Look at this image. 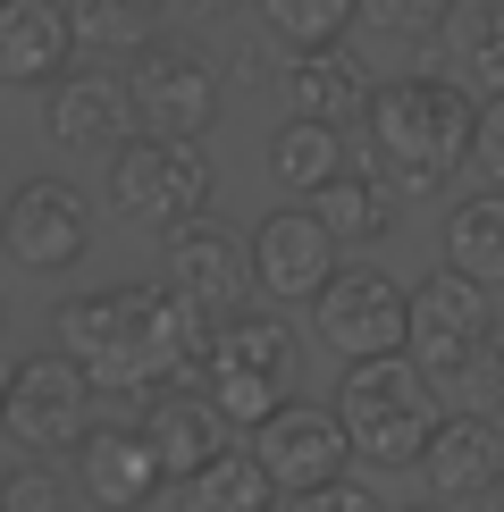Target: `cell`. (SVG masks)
I'll return each instance as SVG.
<instances>
[{
    "instance_id": "6da1fadb",
    "label": "cell",
    "mask_w": 504,
    "mask_h": 512,
    "mask_svg": "<svg viewBox=\"0 0 504 512\" xmlns=\"http://www.w3.org/2000/svg\"><path fill=\"white\" fill-rule=\"evenodd\" d=\"M51 336L59 353L84 361L101 395H177V387H202V361L219 345V319H202L168 277L152 286H93V294H68L51 311Z\"/></svg>"
},
{
    "instance_id": "7a4b0ae2",
    "label": "cell",
    "mask_w": 504,
    "mask_h": 512,
    "mask_svg": "<svg viewBox=\"0 0 504 512\" xmlns=\"http://www.w3.org/2000/svg\"><path fill=\"white\" fill-rule=\"evenodd\" d=\"M362 143L395 194H446L462 160H479V110L454 76H387L362 110Z\"/></svg>"
},
{
    "instance_id": "3957f363",
    "label": "cell",
    "mask_w": 504,
    "mask_h": 512,
    "mask_svg": "<svg viewBox=\"0 0 504 512\" xmlns=\"http://www.w3.org/2000/svg\"><path fill=\"white\" fill-rule=\"evenodd\" d=\"M294 387H303V336L278 311H236L219 328V345H210V361H202V403L227 429L261 437L294 403Z\"/></svg>"
},
{
    "instance_id": "277c9868",
    "label": "cell",
    "mask_w": 504,
    "mask_h": 512,
    "mask_svg": "<svg viewBox=\"0 0 504 512\" xmlns=\"http://www.w3.org/2000/svg\"><path fill=\"white\" fill-rule=\"evenodd\" d=\"M336 412L353 429V454H370L378 471H404V462L429 454V437L446 429L437 412V387L420 378L412 353H387V361H353L336 378Z\"/></svg>"
},
{
    "instance_id": "5b68a950",
    "label": "cell",
    "mask_w": 504,
    "mask_h": 512,
    "mask_svg": "<svg viewBox=\"0 0 504 512\" xmlns=\"http://www.w3.org/2000/svg\"><path fill=\"white\" fill-rule=\"evenodd\" d=\"M496 345H504V328H496V303H488L479 277L429 269L412 286V361L437 395H462L471 378H488Z\"/></svg>"
},
{
    "instance_id": "8992f818",
    "label": "cell",
    "mask_w": 504,
    "mask_h": 512,
    "mask_svg": "<svg viewBox=\"0 0 504 512\" xmlns=\"http://www.w3.org/2000/svg\"><path fill=\"white\" fill-rule=\"evenodd\" d=\"M93 378H84V361L76 353H26L9 370V387H0V429H9V445L26 462H42V454H68V445H84L101 429L93 420Z\"/></svg>"
},
{
    "instance_id": "52a82bcc",
    "label": "cell",
    "mask_w": 504,
    "mask_h": 512,
    "mask_svg": "<svg viewBox=\"0 0 504 512\" xmlns=\"http://www.w3.org/2000/svg\"><path fill=\"white\" fill-rule=\"evenodd\" d=\"M210 152L202 143H168V135H135L110 160V202L126 227H152V236H177L210 210Z\"/></svg>"
},
{
    "instance_id": "ba28073f",
    "label": "cell",
    "mask_w": 504,
    "mask_h": 512,
    "mask_svg": "<svg viewBox=\"0 0 504 512\" xmlns=\"http://www.w3.org/2000/svg\"><path fill=\"white\" fill-rule=\"evenodd\" d=\"M336 227L320 219V202H278L261 227H252V294L269 303H311L336 286Z\"/></svg>"
},
{
    "instance_id": "9c48e42d",
    "label": "cell",
    "mask_w": 504,
    "mask_h": 512,
    "mask_svg": "<svg viewBox=\"0 0 504 512\" xmlns=\"http://www.w3.org/2000/svg\"><path fill=\"white\" fill-rule=\"evenodd\" d=\"M311 328H320V345L345 361H387V353H412V294L395 286L387 269H345L336 286L320 294V311H311Z\"/></svg>"
},
{
    "instance_id": "30bf717a",
    "label": "cell",
    "mask_w": 504,
    "mask_h": 512,
    "mask_svg": "<svg viewBox=\"0 0 504 512\" xmlns=\"http://www.w3.org/2000/svg\"><path fill=\"white\" fill-rule=\"evenodd\" d=\"M0 252L26 277L76 269L84 252H93V202H84L68 177H26L9 194V219H0Z\"/></svg>"
},
{
    "instance_id": "8fae6325",
    "label": "cell",
    "mask_w": 504,
    "mask_h": 512,
    "mask_svg": "<svg viewBox=\"0 0 504 512\" xmlns=\"http://www.w3.org/2000/svg\"><path fill=\"white\" fill-rule=\"evenodd\" d=\"M126 93H135V126L143 135H168V143H194L210 118H219V68L185 42H152L135 51L126 68Z\"/></svg>"
},
{
    "instance_id": "7c38bea8",
    "label": "cell",
    "mask_w": 504,
    "mask_h": 512,
    "mask_svg": "<svg viewBox=\"0 0 504 512\" xmlns=\"http://www.w3.org/2000/svg\"><path fill=\"white\" fill-rule=\"evenodd\" d=\"M160 277L185 294L202 319H236L244 311V294H252V236H236V227L219 219V210H202L194 227H177L160 252Z\"/></svg>"
},
{
    "instance_id": "4fadbf2b",
    "label": "cell",
    "mask_w": 504,
    "mask_h": 512,
    "mask_svg": "<svg viewBox=\"0 0 504 512\" xmlns=\"http://www.w3.org/2000/svg\"><path fill=\"white\" fill-rule=\"evenodd\" d=\"M252 454L269 462V479H278L286 496H311V487L353 479V429H345V412H336V403H311V395H294L286 412L252 437Z\"/></svg>"
},
{
    "instance_id": "5bb4252c",
    "label": "cell",
    "mask_w": 504,
    "mask_h": 512,
    "mask_svg": "<svg viewBox=\"0 0 504 512\" xmlns=\"http://www.w3.org/2000/svg\"><path fill=\"white\" fill-rule=\"evenodd\" d=\"M76 487L93 512H152L168 487V462L143 420H101L93 437L76 445Z\"/></svg>"
},
{
    "instance_id": "9a60e30c",
    "label": "cell",
    "mask_w": 504,
    "mask_h": 512,
    "mask_svg": "<svg viewBox=\"0 0 504 512\" xmlns=\"http://www.w3.org/2000/svg\"><path fill=\"white\" fill-rule=\"evenodd\" d=\"M42 126H51V143L68 160H118L126 152V126H135V93H126V76H110V68L59 76Z\"/></svg>"
},
{
    "instance_id": "2e32d148",
    "label": "cell",
    "mask_w": 504,
    "mask_h": 512,
    "mask_svg": "<svg viewBox=\"0 0 504 512\" xmlns=\"http://www.w3.org/2000/svg\"><path fill=\"white\" fill-rule=\"evenodd\" d=\"M420 479H429L437 504H488L504 487V420L496 412H446V429L420 454Z\"/></svg>"
},
{
    "instance_id": "e0dca14e",
    "label": "cell",
    "mask_w": 504,
    "mask_h": 512,
    "mask_svg": "<svg viewBox=\"0 0 504 512\" xmlns=\"http://www.w3.org/2000/svg\"><path fill=\"white\" fill-rule=\"evenodd\" d=\"M76 42L84 34L59 0H0V84H51Z\"/></svg>"
},
{
    "instance_id": "ac0fdd59",
    "label": "cell",
    "mask_w": 504,
    "mask_h": 512,
    "mask_svg": "<svg viewBox=\"0 0 504 512\" xmlns=\"http://www.w3.org/2000/svg\"><path fill=\"white\" fill-rule=\"evenodd\" d=\"M143 429H152V445H160V462H168V479H177V487L236 454V437H227V420L202 403V387H177V395L143 403Z\"/></svg>"
},
{
    "instance_id": "d6986e66",
    "label": "cell",
    "mask_w": 504,
    "mask_h": 512,
    "mask_svg": "<svg viewBox=\"0 0 504 512\" xmlns=\"http://www.w3.org/2000/svg\"><path fill=\"white\" fill-rule=\"evenodd\" d=\"M286 84V101H294V118H320V126H345V118H362L370 110V68L353 51H303V59H286L278 68Z\"/></svg>"
},
{
    "instance_id": "ffe728a7",
    "label": "cell",
    "mask_w": 504,
    "mask_h": 512,
    "mask_svg": "<svg viewBox=\"0 0 504 512\" xmlns=\"http://www.w3.org/2000/svg\"><path fill=\"white\" fill-rule=\"evenodd\" d=\"M446 59H454V84L479 110L504 101V0H462L454 26H446Z\"/></svg>"
},
{
    "instance_id": "44dd1931",
    "label": "cell",
    "mask_w": 504,
    "mask_h": 512,
    "mask_svg": "<svg viewBox=\"0 0 504 512\" xmlns=\"http://www.w3.org/2000/svg\"><path fill=\"white\" fill-rule=\"evenodd\" d=\"M278 496H286V487L269 479V462L236 445L227 462H210L202 479L177 487V512H278Z\"/></svg>"
},
{
    "instance_id": "7402d4cb",
    "label": "cell",
    "mask_w": 504,
    "mask_h": 512,
    "mask_svg": "<svg viewBox=\"0 0 504 512\" xmlns=\"http://www.w3.org/2000/svg\"><path fill=\"white\" fill-rule=\"evenodd\" d=\"M269 168H278V185H286V194H311V202H320V194H328L336 177H345L353 160H345V135H336V126L294 118L286 135L269 143Z\"/></svg>"
},
{
    "instance_id": "603a6c76",
    "label": "cell",
    "mask_w": 504,
    "mask_h": 512,
    "mask_svg": "<svg viewBox=\"0 0 504 512\" xmlns=\"http://www.w3.org/2000/svg\"><path fill=\"white\" fill-rule=\"evenodd\" d=\"M320 219L336 227V244H387L395 236V185L378 168H345L320 194Z\"/></svg>"
},
{
    "instance_id": "cb8c5ba5",
    "label": "cell",
    "mask_w": 504,
    "mask_h": 512,
    "mask_svg": "<svg viewBox=\"0 0 504 512\" xmlns=\"http://www.w3.org/2000/svg\"><path fill=\"white\" fill-rule=\"evenodd\" d=\"M446 269L504 286V194H471L446 210Z\"/></svg>"
},
{
    "instance_id": "d4e9b609",
    "label": "cell",
    "mask_w": 504,
    "mask_h": 512,
    "mask_svg": "<svg viewBox=\"0 0 504 512\" xmlns=\"http://www.w3.org/2000/svg\"><path fill=\"white\" fill-rule=\"evenodd\" d=\"M252 9H261L269 42L303 59V51H345V26L362 17V0H252Z\"/></svg>"
},
{
    "instance_id": "484cf974",
    "label": "cell",
    "mask_w": 504,
    "mask_h": 512,
    "mask_svg": "<svg viewBox=\"0 0 504 512\" xmlns=\"http://www.w3.org/2000/svg\"><path fill=\"white\" fill-rule=\"evenodd\" d=\"M168 9H177V0H68L76 34L101 42V51H152Z\"/></svg>"
},
{
    "instance_id": "4316f807",
    "label": "cell",
    "mask_w": 504,
    "mask_h": 512,
    "mask_svg": "<svg viewBox=\"0 0 504 512\" xmlns=\"http://www.w3.org/2000/svg\"><path fill=\"white\" fill-rule=\"evenodd\" d=\"M454 9H462V0H362V17H370L378 34H395V42H429V34H446Z\"/></svg>"
},
{
    "instance_id": "83f0119b",
    "label": "cell",
    "mask_w": 504,
    "mask_h": 512,
    "mask_svg": "<svg viewBox=\"0 0 504 512\" xmlns=\"http://www.w3.org/2000/svg\"><path fill=\"white\" fill-rule=\"evenodd\" d=\"M0 512H68V479L42 471V462H17L0 479Z\"/></svg>"
},
{
    "instance_id": "f1b7e54d",
    "label": "cell",
    "mask_w": 504,
    "mask_h": 512,
    "mask_svg": "<svg viewBox=\"0 0 504 512\" xmlns=\"http://www.w3.org/2000/svg\"><path fill=\"white\" fill-rule=\"evenodd\" d=\"M286 512H387V504H378V487H370V479H336V487H311V496H294Z\"/></svg>"
},
{
    "instance_id": "f546056e",
    "label": "cell",
    "mask_w": 504,
    "mask_h": 512,
    "mask_svg": "<svg viewBox=\"0 0 504 512\" xmlns=\"http://www.w3.org/2000/svg\"><path fill=\"white\" fill-rule=\"evenodd\" d=\"M479 177H488V194H504V101L479 110Z\"/></svg>"
},
{
    "instance_id": "4dcf8cb0",
    "label": "cell",
    "mask_w": 504,
    "mask_h": 512,
    "mask_svg": "<svg viewBox=\"0 0 504 512\" xmlns=\"http://www.w3.org/2000/svg\"><path fill=\"white\" fill-rule=\"evenodd\" d=\"M488 403H496V420H504V345H496V361H488Z\"/></svg>"
},
{
    "instance_id": "1f68e13d",
    "label": "cell",
    "mask_w": 504,
    "mask_h": 512,
    "mask_svg": "<svg viewBox=\"0 0 504 512\" xmlns=\"http://www.w3.org/2000/svg\"><path fill=\"white\" fill-rule=\"evenodd\" d=\"M177 9H202L210 17V9H236V0H177Z\"/></svg>"
},
{
    "instance_id": "d6a6232c",
    "label": "cell",
    "mask_w": 504,
    "mask_h": 512,
    "mask_svg": "<svg viewBox=\"0 0 504 512\" xmlns=\"http://www.w3.org/2000/svg\"><path fill=\"white\" fill-rule=\"evenodd\" d=\"M479 512H504V487H496V496H488V504H479Z\"/></svg>"
},
{
    "instance_id": "836d02e7",
    "label": "cell",
    "mask_w": 504,
    "mask_h": 512,
    "mask_svg": "<svg viewBox=\"0 0 504 512\" xmlns=\"http://www.w3.org/2000/svg\"><path fill=\"white\" fill-rule=\"evenodd\" d=\"M404 512H446V504H404Z\"/></svg>"
}]
</instances>
